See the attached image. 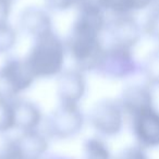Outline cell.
Segmentation results:
<instances>
[{
  "instance_id": "6da1fadb",
  "label": "cell",
  "mask_w": 159,
  "mask_h": 159,
  "mask_svg": "<svg viewBox=\"0 0 159 159\" xmlns=\"http://www.w3.org/2000/svg\"><path fill=\"white\" fill-rule=\"evenodd\" d=\"M102 35V30L75 19L64 45L76 70L95 71L105 47Z\"/></svg>"
},
{
  "instance_id": "7a4b0ae2",
  "label": "cell",
  "mask_w": 159,
  "mask_h": 159,
  "mask_svg": "<svg viewBox=\"0 0 159 159\" xmlns=\"http://www.w3.org/2000/svg\"><path fill=\"white\" fill-rule=\"evenodd\" d=\"M66 50L63 40L53 31L34 38V44L24 59L35 79L58 76L63 71Z\"/></svg>"
},
{
  "instance_id": "3957f363",
  "label": "cell",
  "mask_w": 159,
  "mask_h": 159,
  "mask_svg": "<svg viewBox=\"0 0 159 159\" xmlns=\"http://www.w3.org/2000/svg\"><path fill=\"white\" fill-rule=\"evenodd\" d=\"M35 77L24 59L10 58L0 66V100L12 102L30 89Z\"/></svg>"
},
{
  "instance_id": "277c9868",
  "label": "cell",
  "mask_w": 159,
  "mask_h": 159,
  "mask_svg": "<svg viewBox=\"0 0 159 159\" xmlns=\"http://www.w3.org/2000/svg\"><path fill=\"white\" fill-rule=\"evenodd\" d=\"M137 63L132 49L105 46L95 71L107 79L121 80L135 73Z\"/></svg>"
},
{
  "instance_id": "5b68a950",
  "label": "cell",
  "mask_w": 159,
  "mask_h": 159,
  "mask_svg": "<svg viewBox=\"0 0 159 159\" xmlns=\"http://www.w3.org/2000/svg\"><path fill=\"white\" fill-rule=\"evenodd\" d=\"M83 124L84 117L79 105L60 102L47 118L46 129L50 136L62 139L76 135Z\"/></svg>"
},
{
  "instance_id": "8992f818",
  "label": "cell",
  "mask_w": 159,
  "mask_h": 159,
  "mask_svg": "<svg viewBox=\"0 0 159 159\" xmlns=\"http://www.w3.org/2000/svg\"><path fill=\"white\" fill-rule=\"evenodd\" d=\"M123 115L117 100L104 99L93 107L89 113V121L98 133L112 136L121 131Z\"/></svg>"
},
{
  "instance_id": "52a82bcc",
  "label": "cell",
  "mask_w": 159,
  "mask_h": 159,
  "mask_svg": "<svg viewBox=\"0 0 159 159\" xmlns=\"http://www.w3.org/2000/svg\"><path fill=\"white\" fill-rule=\"evenodd\" d=\"M104 33L110 42L108 46L132 49L141 39L142 29L132 16H116L106 22Z\"/></svg>"
},
{
  "instance_id": "ba28073f",
  "label": "cell",
  "mask_w": 159,
  "mask_h": 159,
  "mask_svg": "<svg viewBox=\"0 0 159 159\" xmlns=\"http://www.w3.org/2000/svg\"><path fill=\"white\" fill-rule=\"evenodd\" d=\"M132 130L143 147H155L159 144V116L154 106L139 109L130 116Z\"/></svg>"
},
{
  "instance_id": "9c48e42d",
  "label": "cell",
  "mask_w": 159,
  "mask_h": 159,
  "mask_svg": "<svg viewBox=\"0 0 159 159\" xmlns=\"http://www.w3.org/2000/svg\"><path fill=\"white\" fill-rule=\"evenodd\" d=\"M57 77V94L60 102L79 104L86 91L83 73L76 69L64 70Z\"/></svg>"
},
{
  "instance_id": "30bf717a",
  "label": "cell",
  "mask_w": 159,
  "mask_h": 159,
  "mask_svg": "<svg viewBox=\"0 0 159 159\" xmlns=\"http://www.w3.org/2000/svg\"><path fill=\"white\" fill-rule=\"evenodd\" d=\"M19 25L23 33L34 38L52 31L49 13L37 7H29L23 10L19 16Z\"/></svg>"
},
{
  "instance_id": "8fae6325",
  "label": "cell",
  "mask_w": 159,
  "mask_h": 159,
  "mask_svg": "<svg viewBox=\"0 0 159 159\" xmlns=\"http://www.w3.org/2000/svg\"><path fill=\"white\" fill-rule=\"evenodd\" d=\"M13 129L21 132L36 130L42 121V111L37 105L30 100L14 99L11 102Z\"/></svg>"
},
{
  "instance_id": "7c38bea8",
  "label": "cell",
  "mask_w": 159,
  "mask_h": 159,
  "mask_svg": "<svg viewBox=\"0 0 159 159\" xmlns=\"http://www.w3.org/2000/svg\"><path fill=\"white\" fill-rule=\"evenodd\" d=\"M123 113L131 116L139 109L148 106H154L152 93L148 86L143 85H131L126 87L118 100Z\"/></svg>"
},
{
  "instance_id": "4fadbf2b",
  "label": "cell",
  "mask_w": 159,
  "mask_h": 159,
  "mask_svg": "<svg viewBox=\"0 0 159 159\" xmlns=\"http://www.w3.org/2000/svg\"><path fill=\"white\" fill-rule=\"evenodd\" d=\"M13 141L22 159H40L48 148L46 137L37 130L22 132Z\"/></svg>"
},
{
  "instance_id": "5bb4252c",
  "label": "cell",
  "mask_w": 159,
  "mask_h": 159,
  "mask_svg": "<svg viewBox=\"0 0 159 159\" xmlns=\"http://www.w3.org/2000/svg\"><path fill=\"white\" fill-rule=\"evenodd\" d=\"M100 2L106 12L110 11L115 16H131L133 12L152 6L154 0H100Z\"/></svg>"
},
{
  "instance_id": "9a60e30c",
  "label": "cell",
  "mask_w": 159,
  "mask_h": 159,
  "mask_svg": "<svg viewBox=\"0 0 159 159\" xmlns=\"http://www.w3.org/2000/svg\"><path fill=\"white\" fill-rule=\"evenodd\" d=\"M84 159H113L109 148L99 139H89L84 144Z\"/></svg>"
},
{
  "instance_id": "2e32d148",
  "label": "cell",
  "mask_w": 159,
  "mask_h": 159,
  "mask_svg": "<svg viewBox=\"0 0 159 159\" xmlns=\"http://www.w3.org/2000/svg\"><path fill=\"white\" fill-rule=\"evenodd\" d=\"M16 32L8 22L0 23V55L7 53L16 43Z\"/></svg>"
},
{
  "instance_id": "e0dca14e",
  "label": "cell",
  "mask_w": 159,
  "mask_h": 159,
  "mask_svg": "<svg viewBox=\"0 0 159 159\" xmlns=\"http://www.w3.org/2000/svg\"><path fill=\"white\" fill-rule=\"evenodd\" d=\"M13 129L11 102L0 100V133Z\"/></svg>"
},
{
  "instance_id": "ac0fdd59",
  "label": "cell",
  "mask_w": 159,
  "mask_h": 159,
  "mask_svg": "<svg viewBox=\"0 0 159 159\" xmlns=\"http://www.w3.org/2000/svg\"><path fill=\"white\" fill-rule=\"evenodd\" d=\"M45 2L49 10L61 12L75 7L77 0H45Z\"/></svg>"
},
{
  "instance_id": "d6986e66",
  "label": "cell",
  "mask_w": 159,
  "mask_h": 159,
  "mask_svg": "<svg viewBox=\"0 0 159 159\" xmlns=\"http://www.w3.org/2000/svg\"><path fill=\"white\" fill-rule=\"evenodd\" d=\"M146 73L148 75L150 83H152L155 81V83H157L158 81V52L155 53V58H152V55L150 56V59L146 63Z\"/></svg>"
},
{
  "instance_id": "ffe728a7",
  "label": "cell",
  "mask_w": 159,
  "mask_h": 159,
  "mask_svg": "<svg viewBox=\"0 0 159 159\" xmlns=\"http://www.w3.org/2000/svg\"><path fill=\"white\" fill-rule=\"evenodd\" d=\"M158 11L156 9L155 12H152L148 16V19L145 23V27H144L145 32L150 37L152 36H155V37L158 36Z\"/></svg>"
},
{
  "instance_id": "44dd1931",
  "label": "cell",
  "mask_w": 159,
  "mask_h": 159,
  "mask_svg": "<svg viewBox=\"0 0 159 159\" xmlns=\"http://www.w3.org/2000/svg\"><path fill=\"white\" fill-rule=\"evenodd\" d=\"M118 159H148L141 147H129L119 155Z\"/></svg>"
},
{
  "instance_id": "7402d4cb",
  "label": "cell",
  "mask_w": 159,
  "mask_h": 159,
  "mask_svg": "<svg viewBox=\"0 0 159 159\" xmlns=\"http://www.w3.org/2000/svg\"><path fill=\"white\" fill-rule=\"evenodd\" d=\"M10 7L11 5L6 2L5 0H0V23L8 22V18L10 14Z\"/></svg>"
},
{
  "instance_id": "603a6c76",
  "label": "cell",
  "mask_w": 159,
  "mask_h": 159,
  "mask_svg": "<svg viewBox=\"0 0 159 159\" xmlns=\"http://www.w3.org/2000/svg\"><path fill=\"white\" fill-rule=\"evenodd\" d=\"M5 1H6V2H8V3H10V5H11V3L13 2L14 0H5Z\"/></svg>"
}]
</instances>
